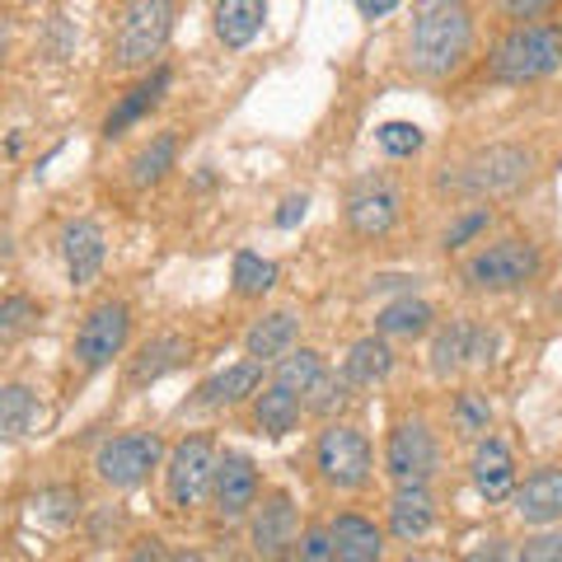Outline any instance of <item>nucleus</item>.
<instances>
[{"instance_id": "2", "label": "nucleus", "mask_w": 562, "mask_h": 562, "mask_svg": "<svg viewBox=\"0 0 562 562\" xmlns=\"http://www.w3.org/2000/svg\"><path fill=\"white\" fill-rule=\"evenodd\" d=\"M535 173V155L512 140H497L487 150H473L469 160L446 179V188L464 192V198H506V192H520Z\"/></svg>"}, {"instance_id": "31", "label": "nucleus", "mask_w": 562, "mask_h": 562, "mask_svg": "<svg viewBox=\"0 0 562 562\" xmlns=\"http://www.w3.org/2000/svg\"><path fill=\"white\" fill-rule=\"evenodd\" d=\"M272 286H277V262H268L254 249H239L235 254V295L258 301V295H268Z\"/></svg>"}, {"instance_id": "36", "label": "nucleus", "mask_w": 562, "mask_h": 562, "mask_svg": "<svg viewBox=\"0 0 562 562\" xmlns=\"http://www.w3.org/2000/svg\"><path fill=\"white\" fill-rule=\"evenodd\" d=\"M487 221H492V211H487V206H473L469 216H460V221H454L450 231H446V249H464L473 235H483V231H487Z\"/></svg>"}, {"instance_id": "27", "label": "nucleus", "mask_w": 562, "mask_h": 562, "mask_svg": "<svg viewBox=\"0 0 562 562\" xmlns=\"http://www.w3.org/2000/svg\"><path fill=\"white\" fill-rule=\"evenodd\" d=\"M33 417H38V398H33L29 384H0V441L29 436Z\"/></svg>"}, {"instance_id": "29", "label": "nucleus", "mask_w": 562, "mask_h": 562, "mask_svg": "<svg viewBox=\"0 0 562 562\" xmlns=\"http://www.w3.org/2000/svg\"><path fill=\"white\" fill-rule=\"evenodd\" d=\"M173 155H179V136H173V132H160V136L150 140V146H140V150H136V160H132V183H136V188L160 183L165 173L173 169Z\"/></svg>"}, {"instance_id": "7", "label": "nucleus", "mask_w": 562, "mask_h": 562, "mask_svg": "<svg viewBox=\"0 0 562 562\" xmlns=\"http://www.w3.org/2000/svg\"><path fill=\"white\" fill-rule=\"evenodd\" d=\"M211 479H216V446L206 436H188L169 450V469H165V487H169V502L179 512H192L206 492Z\"/></svg>"}, {"instance_id": "16", "label": "nucleus", "mask_w": 562, "mask_h": 562, "mask_svg": "<svg viewBox=\"0 0 562 562\" xmlns=\"http://www.w3.org/2000/svg\"><path fill=\"white\" fill-rule=\"evenodd\" d=\"M333 535V553H338V562H380L384 558V535L375 520H366L357 512H347L328 525Z\"/></svg>"}, {"instance_id": "25", "label": "nucleus", "mask_w": 562, "mask_h": 562, "mask_svg": "<svg viewBox=\"0 0 562 562\" xmlns=\"http://www.w3.org/2000/svg\"><path fill=\"white\" fill-rule=\"evenodd\" d=\"M324 375V357L314 347H301V351H286V357L277 361V375H272V384L277 390H286V394H295V398H305L310 390H314V380Z\"/></svg>"}, {"instance_id": "22", "label": "nucleus", "mask_w": 562, "mask_h": 562, "mask_svg": "<svg viewBox=\"0 0 562 562\" xmlns=\"http://www.w3.org/2000/svg\"><path fill=\"white\" fill-rule=\"evenodd\" d=\"M183 361H188V342L179 338V333H165V338H155V342L140 347V357L132 361L127 380L140 390V384H155V380L169 375L173 366H183Z\"/></svg>"}, {"instance_id": "35", "label": "nucleus", "mask_w": 562, "mask_h": 562, "mask_svg": "<svg viewBox=\"0 0 562 562\" xmlns=\"http://www.w3.org/2000/svg\"><path fill=\"white\" fill-rule=\"evenodd\" d=\"M375 140H380V146L390 150V155H417L427 136H422L417 122H384V127L375 132Z\"/></svg>"}, {"instance_id": "1", "label": "nucleus", "mask_w": 562, "mask_h": 562, "mask_svg": "<svg viewBox=\"0 0 562 562\" xmlns=\"http://www.w3.org/2000/svg\"><path fill=\"white\" fill-rule=\"evenodd\" d=\"M473 47V14L464 0H417L408 24V66L427 80H446Z\"/></svg>"}, {"instance_id": "9", "label": "nucleus", "mask_w": 562, "mask_h": 562, "mask_svg": "<svg viewBox=\"0 0 562 562\" xmlns=\"http://www.w3.org/2000/svg\"><path fill=\"white\" fill-rule=\"evenodd\" d=\"M160 464V441L150 431H127V436H113L103 441L94 454V469L109 487H136L150 479V469Z\"/></svg>"}, {"instance_id": "10", "label": "nucleus", "mask_w": 562, "mask_h": 562, "mask_svg": "<svg viewBox=\"0 0 562 562\" xmlns=\"http://www.w3.org/2000/svg\"><path fill=\"white\" fill-rule=\"evenodd\" d=\"M436 464H441V450H436V436L427 422H403L390 431V446H384V469L398 487L408 483H427Z\"/></svg>"}, {"instance_id": "38", "label": "nucleus", "mask_w": 562, "mask_h": 562, "mask_svg": "<svg viewBox=\"0 0 562 562\" xmlns=\"http://www.w3.org/2000/svg\"><path fill=\"white\" fill-rule=\"evenodd\" d=\"M295 549H301V558H295V562H338V553H333V535L319 530V525L305 530V539L295 543Z\"/></svg>"}, {"instance_id": "24", "label": "nucleus", "mask_w": 562, "mask_h": 562, "mask_svg": "<svg viewBox=\"0 0 562 562\" xmlns=\"http://www.w3.org/2000/svg\"><path fill=\"white\" fill-rule=\"evenodd\" d=\"M431 319H436V314H431L427 301H417V295H403V301L380 310L375 333H380V338H417V333L431 328Z\"/></svg>"}, {"instance_id": "18", "label": "nucleus", "mask_w": 562, "mask_h": 562, "mask_svg": "<svg viewBox=\"0 0 562 562\" xmlns=\"http://www.w3.org/2000/svg\"><path fill=\"white\" fill-rule=\"evenodd\" d=\"M295 333H301V324H295L291 310H272L262 314V319L244 333V351H249V361H281L286 351L295 347Z\"/></svg>"}, {"instance_id": "5", "label": "nucleus", "mask_w": 562, "mask_h": 562, "mask_svg": "<svg viewBox=\"0 0 562 562\" xmlns=\"http://www.w3.org/2000/svg\"><path fill=\"white\" fill-rule=\"evenodd\" d=\"M535 277H539V249L530 239H516V235L483 244V249L464 262V281L473 291H516Z\"/></svg>"}, {"instance_id": "21", "label": "nucleus", "mask_w": 562, "mask_h": 562, "mask_svg": "<svg viewBox=\"0 0 562 562\" xmlns=\"http://www.w3.org/2000/svg\"><path fill=\"white\" fill-rule=\"evenodd\" d=\"M394 371V351L384 338H361L357 347L347 351V361H342V380H347V390H366V384H375Z\"/></svg>"}, {"instance_id": "4", "label": "nucleus", "mask_w": 562, "mask_h": 562, "mask_svg": "<svg viewBox=\"0 0 562 562\" xmlns=\"http://www.w3.org/2000/svg\"><path fill=\"white\" fill-rule=\"evenodd\" d=\"M173 29V0H127L113 29V61L122 70L150 66L165 52Z\"/></svg>"}, {"instance_id": "12", "label": "nucleus", "mask_w": 562, "mask_h": 562, "mask_svg": "<svg viewBox=\"0 0 562 562\" xmlns=\"http://www.w3.org/2000/svg\"><path fill=\"white\" fill-rule=\"evenodd\" d=\"M347 225L361 239H380L398 225V192L390 183H361L347 198Z\"/></svg>"}, {"instance_id": "30", "label": "nucleus", "mask_w": 562, "mask_h": 562, "mask_svg": "<svg viewBox=\"0 0 562 562\" xmlns=\"http://www.w3.org/2000/svg\"><path fill=\"white\" fill-rule=\"evenodd\" d=\"M469 338H473V324H450L431 338V375L450 380L460 366L469 361Z\"/></svg>"}, {"instance_id": "23", "label": "nucleus", "mask_w": 562, "mask_h": 562, "mask_svg": "<svg viewBox=\"0 0 562 562\" xmlns=\"http://www.w3.org/2000/svg\"><path fill=\"white\" fill-rule=\"evenodd\" d=\"M258 380H262V366H258V361H239V366H231V371L211 375L198 394H202L206 408H231V403L249 398V394L258 390Z\"/></svg>"}, {"instance_id": "14", "label": "nucleus", "mask_w": 562, "mask_h": 562, "mask_svg": "<svg viewBox=\"0 0 562 562\" xmlns=\"http://www.w3.org/2000/svg\"><path fill=\"white\" fill-rule=\"evenodd\" d=\"M61 258H66V277L76 286H90L103 268V231L94 221H70L61 231Z\"/></svg>"}, {"instance_id": "13", "label": "nucleus", "mask_w": 562, "mask_h": 562, "mask_svg": "<svg viewBox=\"0 0 562 562\" xmlns=\"http://www.w3.org/2000/svg\"><path fill=\"white\" fill-rule=\"evenodd\" d=\"M291 549H295V506H291V497L272 492L254 516V553L262 562H281Z\"/></svg>"}, {"instance_id": "33", "label": "nucleus", "mask_w": 562, "mask_h": 562, "mask_svg": "<svg viewBox=\"0 0 562 562\" xmlns=\"http://www.w3.org/2000/svg\"><path fill=\"white\" fill-rule=\"evenodd\" d=\"M301 403H305L310 413L328 417L333 408H342V403H347V380H342V375H328V371H324L319 380H314V390H310Z\"/></svg>"}, {"instance_id": "19", "label": "nucleus", "mask_w": 562, "mask_h": 562, "mask_svg": "<svg viewBox=\"0 0 562 562\" xmlns=\"http://www.w3.org/2000/svg\"><path fill=\"white\" fill-rule=\"evenodd\" d=\"M436 525V502H431V492L427 483H408V487H398L394 492V502H390V530L394 539H422Z\"/></svg>"}, {"instance_id": "11", "label": "nucleus", "mask_w": 562, "mask_h": 562, "mask_svg": "<svg viewBox=\"0 0 562 562\" xmlns=\"http://www.w3.org/2000/svg\"><path fill=\"white\" fill-rule=\"evenodd\" d=\"M211 497H216V512L225 520H239V516H249L254 512V502H258V469L249 454H221L216 460V479H211Z\"/></svg>"}, {"instance_id": "42", "label": "nucleus", "mask_w": 562, "mask_h": 562, "mask_svg": "<svg viewBox=\"0 0 562 562\" xmlns=\"http://www.w3.org/2000/svg\"><path fill=\"white\" fill-rule=\"evenodd\" d=\"M398 5V0H357V10L366 14V20H380V14H390Z\"/></svg>"}, {"instance_id": "6", "label": "nucleus", "mask_w": 562, "mask_h": 562, "mask_svg": "<svg viewBox=\"0 0 562 562\" xmlns=\"http://www.w3.org/2000/svg\"><path fill=\"white\" fill-rule=\"evenodd\" d=\"M314 464H319L324 483L328 487H361L371 479L375 469V454H371V441L357 431V427H342V422H333V427L319 436V446H314Z\"/></svg>"}, {"instance_id": "17", "label": "nucleus", "mask_w": 562, "mask_h": 562, "mask_svg": "<svg viewBox=\"0 0 562 562\" xmlns=\"http://www.w3.org/2000/svg\"><path fill=\"white\" fill-rule=\"evenodd\" d=\"M473 487L483 492V502H506L516 492V464H512V450L502 441H479L473 450Z\"/></svg>"}, {"instance_id": "46", "label": "nucleus", "mask_w": 562, "mask_h": 562, "mask_svg": "<svg viewBox=\"0 0 562 562\" xmlns=\"http://www.w3.org/2000/svg\"><path fill=\"white\" fill-rule=\"evenodd\" d=\"M553 310H562V291H558V295H553Z\"/></svg>"}, {"instance_id": "26", "label": "nucleus", "mask_w": 562, "mask_h": 562, "mask_svg": "<svg viewBox=\"0 0 562 562\" xmlns=\"http://www.w3.org/2000/svg\"><path fill=\"white\" fill-rule=\"evenodd\" d=\"M165 85H169V70L160 66V70H155V80H146V85H136V90L127 94V99H122L117 103V109L109 113V122H103V136H122V132H127L132 127V122L136 117H146L150 109H155V99H160L165 94Z\"/></svg>"}, {"instance_id": "28", "label": "nucleus", "mask_w": 562, "mask_h": 562, "mask_svg": "<svg viewBox=\"0 0 562 562\" xmlns=\"http://www.w3.org/2000/svg\"><path fill=\"white\" fill-rule=\"evenodd\" d=\"M301 413H305V403L295 398V394H286V390H277V384H272L268 394H258V408H254L258 431H268V436L295 431V427H301Z\"/></svg>"}, {"instance_id": "3", "label": "nucleus", "mask_w": 562, "mask_h": 562, "mask_svg": "<svg viewBox=\"0 0 562 562\" xmlns=\"http://www.w3.org/2000/svg\"><path fill=\"white\" fill-rule=\"evenodd\" d=\"M562 66V33L553 24H520L492 52V76L506 85H530Z\"/></svg>"}, {"instance_id": "15", "label": "nucleus", "mask_w": 562, "mask_h": 562, "mask_svg": "<svg viewBox=\"0 0 562 562\" xmlns=\"http://www.w3.org/2000/svg\"><path fill=\"white\" fill-rule=\"evenodd\" d=\"M516 516L525 525H553L562 520V469H539L530 473L516 492Z\"/></svg>"}, {"instance_id": "41", "label": "nucleus", "mask_w": 562, "mask_h": 562, "mask_svg": "<svg viewBox=\"0 0 562 562\" xmlns=\"http://www.w3.org/2000/svg\"><path fill=\"white\" fill-rule=\"evenodd\" d=\"M469 562H520V558H516V549L506 539H492V543H483L479 553H469Z\"/></svg>"}, {"instance_id": "43", "label": "nucleus", "mask_w": 562, "mask_h": 562, "mask_svg": "<svg viewBox=\"0 0 562 562\" xmlns=\"http://www.w3.org/2000/svg\"><path fill=\"white\" fill-rule=\"evenodd\" d=\"M155 558H160V549H155V539H150V543H140L132 562H155Z\"/></svg>"}, {"instance_id": "20", "label": "nucleus", "mask_w": 562, "mask_h": 562, "mask_svg": "<svg viewBox=\"0 0 562 562\" xmlns=\"http://www.w3.org/2000/svg\"><path fill=\"white\" fill-rule=\"evenodd\" d=\"M268 20V0H216V38L225 47H249Z\"/></svg>"}, {"instance_id": "32", "label": "nucleus", "mask_w": 562, "mask_h": 562, "mask_svg": "<svg viewBox=\"0 0 562 562\" xmlns=\"http://www.w3.org/2000/svg\"><path fill=\"white\" fill-rule=\"evenodd\" d=\"M33 324H38V305H33L29 295H5V301H0V347L20 342Z\"/></svg>"}, {"instance_id": "34", "label": "nucleus", "mask_w": 562, "mask_h": 562, "mask_svg": "<svg viewBox=\"0 0 562 562\" xmlns=\"http://www.w3.org/2000/svg\"><path fill=\"white\" fill-rule=\"evenodd\" d=\"M487 422H492L487 398H479V394H460V398H454V431H460V436H483Z\"/></svg>"}, {"instance_id": "40", "label": "nucleus", "mask_w": 562, "mask_h": 562, "mask_svg": "<svg viewBox=\"0 0 562 562\" xmlns=\"http://www.w3.org/2000/svg\"><path fill=\"white\" fill-rule=\"evenodd\" d=\"M558 0H502V10L512 14V20H539V14H549Z\"/></svg>"}, {"instance_id": "45", "label": "nucleus", "mask_w": 562, "mask_h": 562, "mask_svg": "<svg viewBox=\"0 0 562 562\" xmlns=\"http://www.w3.org/2000/svg\"><path fill=\"white\" fill-rule=\"evenodd\" d=\"M173 562H202V558H188V553H179V558H173Z\"/></svg>"}, {"instance_id": "39", "label": "nucleus", "mask_w": 562, "mask_h": 562, "mask_svg": "<svg viewBox=\"0 0 562 562\" xmlns=\"http://www.w3.org/2000/svg\"><path fill=\"white\" fill-rule=\"evenodd\" d=\"M305 211H310V198H305V192H295V198L281 202V211H277V225H281V231H295V225L305 221Z\"/></svg>"}, {"instance_id": "8", "label": "nucleus", "mask_w": 562, "mask_h": 562, "mask_svg": "<svg viewBox=\"0 0 562 562\" xmlns=\"http://www.w3.org/2000/svg\"><path fill=\"white\" fill-rule=\"evenodd\" d=\"M127 333H132V310L122 301H103L90 310V319L80 324L76 333V361L85 371H103L113 357H122L127 347Z\"/></svg>"}, {"instance_id": "37", "label": "nucleus", "mask_w": 562, "mask_h": 562, "mask_svg": "<svg viewBox=\"0 0 562 562\" xmlns=\"http://www.w3.org/2000/svg\"><path fill=\"white\" fill-rule=\"evenodd\" d=\"M520 562H562V535H535L525 539V549H516Z\"/></svg>"}, {"instance_id": "44", "label": "nucleus", "mask_w": 562, "mask_h": 562, "mask_svg": "<svg viewBox=\"0 0 562 562\" xmlns=\"http://www.w3.org/2000/svg\"><path fill=\"white\" fill-rule=\"evenodd\" d=\"M0 61H5V29H0Z\"/></svg>"}]
</instances>
